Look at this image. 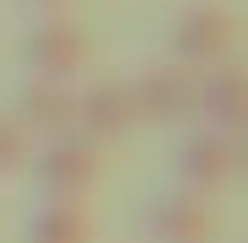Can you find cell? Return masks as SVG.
<instances>
[{
	"label": "cell",
	"mask_w": 248,
	"mask_h": 243,
	"mask_svg": "<svg viewBox=\"0 0 248 243\" xmlns=\"http://www.w3.org/2000/svg\"><path fill=\"white\" fill-rule=\"evenodd\" d=\"M32 178L49 200H81L97 178H103V157L92 141L81 135H60V141H44V151H32Z\"/></svg>",
	"instance_id": "1"
},
{
	"label": "cell",
	"mask_w": 248,
	"mask_h": 243,
	"mask_svg": "<svg viewBox=\"0 0 248 243\" xmlns=\"http://www.w3.org/2000/svg\"><path fill=\"white\" fill-rule=\"evenodd\" d=\"M87 54H92L87 32H81L76 22H65V16L38 22L27 32V44H22V60H27V70L38 81H76L81 70H87Z\"/></svg>",
	"instance_id": "2"
},
{
	"label": "cell",
	"mask_w": 248,
	"mask_h": 243,
	"mask_svg": "<svg viewBox=\"0 0 248 243\" xmlns=\"http://www.w3.org/2000/svg\"><path fill=\"white\" fill-rule=\"evenodd\" d=\"M130 92V113L146 119V125H173V119L194 113V70L184 65H151L135 81H124Z\"/></svg>",
	"instance_id": "3"
},
{
	"label": "cell",
	"mask_w": 248,
	"mask_h": 243,
	"mask_svg": "<svg viewBox=\"0 0 248 243\" xmlns=\"http://www.w3.org/2000/svg\"><path fill=\"white\" fill-rule=\"evenodd\" d=\"M237 49V22L221 6H189L173 22V54L178 65H221Z\"/></svg>",
	"instance_id": "4"
},
{
	"label": "cell",
	"mask_w": 248,
	"mask_h": 243,
	"mask_svg": "<svg viewBox=\"0 0 248 243\" xmlns=\"http://www.w3.org/2000/svg\"><path fill=\"white\" fill-rule=\"evenodd\" d=\"M178 178L189 194H216L221 184L237 178V135H221V130H194L184 146H178Z\"/></svg>",
	"instance_id": "5"
},
{
	"label": "cell",
	"mask_w": 248,
	"mask_h": 243,
	"mask_svg": "<svg viewBox=\"0 0 248 243\" xmlns=\"http://www.w3.org/2000/svg\"><path fill=\"white\" fill-rule=\"evenodd\" d=\"M16 125L32 135V141H60V135H76V87L70 81H27L16 92Z\"/></svg>",
	"instance_id": "6"
},
{
	"label": "cell",
	"mask_w": 248,
	"mask_h": 243,
	"mask_svg": "<svg viewBox=\"0 0 248 243\" xmlns=\"http://www.w3.org/2000/svg\"><path fill=\"white\" fill-rule=\"evenodd\" d=\"M194 113L205 119V130H221V135H243V113H248V81L237 60L211 65L194 81Z\"/></svg>",
	"instance_id": "7"
},
{
	"label": "cell",
	"mask_w": 248,
	"mask_h": 243,
	"mask_svg": "<svg viewBox=\"0 0 248 243\" xmlns=\"http://www.w3.org/2000/svg\"><path fill=\"white\" fill-rule=\"evenodd\" d=\"M130 125H135V113H130V92H124V81L97 76V81H87V87L76 92V135H81V141L103 146V141H119Z\"/></svg>",
	"instance_id": "8"
},
{
	"label": "cell",
	"mask_w": 248,
	"mask_h": 243,
	"mask_svg": "<svg viewBox=\"0 0 248 243\" xmlns=\"http://www.w3.org/2000/svg\"><path fill=\"white\" fill-rule=\"evenodd\" d=\"M146 238H151V243H211V238H216V216H211V206H205V194L178 189V194L151 200Z\"/></svg>",
	"instance_id": "9"
},
{
	"label": "cell",
	"mask_w": 248,
	"mask_h": 243,
	"mask_svg": "<svg viewBox=\"0 0 248 243\" xmlns=\"http://www.w3.org/2000/svg\"><path fill=\"white\" fill-rule=\"evenodd\" d=\"M27 243H92V216L81 200H44L27 222Z\"/></svg>",
	"instance_id": "10"
},
{
	"label": "cell",
	"mask_w": 248,
	"mask_h": 243,
	"mask_svg": "<svg viewBox=\"0 0 248 243\" xmlns=\"http://www.w3.org/2000/svg\"><path fill=\"white\" fill-rule=\"evenodd\" d=\"M32 162V135L16 125L11 113H0V178H11V173H22Z\"/></svg>",
	"instance_id": "11"
},
{
	"label": "cell",
	"mask_w": 248,
	"mask_h": 243,
	"mask_svg": "<svg viewBox=\"0 0 248 243\" xmlns=\"http://www.w3.org/2000/svg\"><path fill=\"white\" fill-rule=\"evenodd\" d=\"M32 6H44V11H54V6H65V0H32Z\"/></svg>",
	"instance_id": "12"
}]
</instances>
